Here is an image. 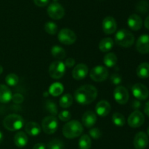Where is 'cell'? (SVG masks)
Here are the masks:
<instances>
[{
    "label": "cell",
    "mask_w": 149,
    "mask_h": 149,
    "mask_svg": "<svg viewBox=\"0 0 149 149\" xmlns=\"http://www.w3.org/2000/svg\"><path fill=\"white\" fill-rule=\"evenodd\" d=\"M89 133H90V137L95 140L99 139L102 135L101 131H100V130L97 127L92 128L90 130V132H89Z\"/></svg>",
    "instance_id": "obj_36"
},
{
    "label": "cell",
    "mask_w": 149,
    "mask_h": 149,
    "mask_svg": "<svg viewBox=\"0 0 149 149\" xmlns=\"http://www.w3.org/2000/svg\"><path fill=\"white\" fill-rule=\"evenodd\" d=\"M132 92L134 97L141 100H146L149 96L148 89L144 84L138 83L132 87Z\"/></svg>",
    "instance_id": "obj_11"
},
{
    "label": "cell",
    "mask_w": 149,
    "mask_h": 149,
    "mask_svg": "<svg viewBox=\"0 0 149 149\" xmlns=\"http://www.w3.org/2000/svg\"><path fill=\"white\" fill-rule=\"evenodd\" d=\"M18 81V77L15 74H10L5 77V82L10 87H14V86L17 85Z\"/></svg>",
    "instance_id": "obj_33"
},
{
    "label": "cell",
    "mask_w": 149,
    "mask_h": 149,
    "mask_svg": "<svg viewBox=\"0 0 149 149\" xmlns=\"http://www.w3.org/2000/svg\"><path fill=\"white\" fill-rule=\"evenodd\" d=\"M136 10L138 13L145 14L148 10V4L146 1H141L137 4Z\"/></svg>",
    "instance_id": "obj_35"
},
{
    "label": "cell",
    "mask_w": 149,
    "mask_h": 149,
    "mask_svg": "<svg viewBox=\"0 0 149 149\" xmlns=\"http://www.w3.org/2000/svg\"><path fill=\"white\" fill-rule=\"evenodd\" d=\"M58 117L63 122H68L71 118V113L68 111H62L58 114Z\"/></svg>",
    "instance_id": "obj_37"
},
{
    "label": "cell",
    "mask_w": 149,
    "mask_h": 149,
    "mask_svg": "<svg viewBox=\"0 0 149 149\" xmlns=\"http://www.w3.org/2000/svg\"><path fill=\"white\" fill-rule=\"evenodd\" d=\"M103 31L106 34H112L114 33L117 28L116 21L111 16H107L105 17L102 23Z\"/></svg>",
    "instance_id": "obj_13"
},
{
    "label": "cell",
    "mask_w": 149,
    "mask_h": 149,
    "mask_svg": "<svg viewBox=\"0 0 149 149\" xmlns=\"http://www.w3.org/2000/svg\"><path fill=\"white\" fill-rule=\"evenodd\" d=\"M116 45L122 47H130L135 42L133 34L126 29H121L116 33L114 37Z\"/></svg>",
    "instance_id": "obj_4"
},
{
    "label": "cell",
    "mask_w": 149,
    "mask_h": 149,
    "mask_svg": "<svg viewBox=\"0 0 149 149\" xmlns=\"http://www.w3.org/2000/svg\"><path fill=\"white\" fill-rule=\"evenodd\" d=\"M51 54L55 58L59 60H63L66 56V52L65 50L61 47L58 45H55L51 49Z\"/></svg>",
    "instance_id": "obj_25"
},
{
    "label": "cell",
    "mask_w": 149,
    "mask_h": 149,
    "mask_svg": "<svg viewBox=\"0 0 149 149\" xmlns=\"http://www.w3.org/2000/svg\"><path fill=\"white\" fill-rule=\"evenodd\" d=\"M75 64V60L72 58H67L66 61L65 62V65L66 67H68V68H71L73 67Z\"/></svg>",
    "instance_id": "obj_41"
},
{
    "label": "cell",
    "mask_w": 149,
    "mask_h": 149,
    "mask_svg": "<svg viewBox=\"0 0 149 149\" xmlns=\"http://www.w3.org/2000/svg\"><path fill=\"white\" fill-rule=\"evenodd\" d=\"M114 41L111 38H104L99 43V49L101 52H109L113 47Z\"/></svg>",
    "instance_id": "obj_23"
},
{
    "label": "cell",
    "mask_w": 149,
    "mask_h": 149,
    "mask_svg": "<svg viewBox=\"0 0 149 149\" xmlns=\"http://www.w3.org/2000/svg\"><path fill=\"white\" fill-rule=\"evenodd\" d=\"M103 63L107 67L112 68V67L115 66L117 63V57L114 53L109 52L105 55L104 58H103Z\"/></svg>",
    "instance_id": "obj_26"
},
{
    "label": "cell",
    "mask_w": 149,
    "mask_h": 149,
    "mask_svg": "<svg viewBox=\"0 0 149 149\" xmlns=\"http://www.w3.org/2000/svg\"><path fill=\"white\" fill-rule=\"evenodd\" d=\"M64 144L61 140L53 139L48 143L47 149H63Z\"/></svg>",
    "instance_id": "obj_34"
},
{
    "label": "cell",
    "mask_w": 149,
    "mask_h": 149,
    "mask_svg": "<svg viewBox=\"0 0 149 149\" xmlns=\"http://www.w3.org/2000/svg\"><path fill=\"white\" fill-rule=\"evenodd\" d=\"M136 49L140 53H149V35L143 34L138 38L136 42Z\"/></svg>",
    "instance_id": "obj_14"
},
{
    "label": "cell",
    "mask_w": 149,
    "mask_h": 149,
    "mask_svg": "<svg viewBox=\"0 0 149 149\" xmlns=\"http://www.w3.org/2000/svg\"><path fill=\"white\" fill-rule=\"evenodd\" d=\"M147 132H148V135H149V127H148V130H147Z\"/></svg>",
    "instance_id": "obj_47"
},
{
    "label": "cell",
    "mask_w": 149,
    "mask_h": 149,
    "mask_svg": "<svg viewBox=\"0 0 149 149\" xmlns=\"http://www.w3.org/2000/svg\"><path fill=\"white\" fill-rule=\"evenodd\" d=\"M112 122L117 127H122L125 124V118L123 116V114L120 113H114L112 116Z\"/></svg>",
    "instance_id": "obj_30"
},
{
    "label": "cell",
    "mask_w": 149,
    "mask_h": 149,
    "mask_svg": "<svg viewBox=\"0 0 149 149\" xmlns=\"http://www.w3.org/2000/svg\"><path fill=\"white\" fill-rule=\"evenodd\" d=\"M144 112L147 116H149V100L146 103L145 108H144Z\"/></svg>",
    "instance_id": "obj_43"
},
{
    "label": "cell",
    "mask_w": 149,
    "mask_h": 149,
    "mask_svg": "<svg viewBox=\"0 0 149 149\" xmlns=\"http://www.w3.org/2000/svg\"><path fill=\"white\" fill-rule=\"evenodd\" d=\"M45 109L47 112L50 113L53 116H56L58 114V106L52 100H47L45 103Z\"/></svg>",
    "instance_id": "obj_31"
},
{
    "label": "cell",
    "mask_w": 149,
    "mask_h": 149,
    "mask_svg": "<svg viewBox=\"0 0 149 149\" xmlns=\"http://www.w3.org/2000/svg\"><path fill=\"white\" fill-rule=\"evenodd\" d=\"M111 81L113 84L118 85V84H119L122 81V78L119 74H113L111 76Z\"/></svg>",
    "instance_id": "obj_38"
},
{
    "label": "cell",
    "mask_w": 149,
    "mask_h": 149,
    "mask_svg": "<svg viewBox=\"0 0 149 149\" xmlns=\"http://www.w3.org/2000/svg\"><path fill=\"white\" fill-rule=\"evenodd\" d=\"M28 137L26 134L23 132H18L15 134L14 137V143L18 148H23L28 143Z\"/></svg>",
    "instance_id": "obj_22"
},
{
    "label": "cell",
    "mask_w": 149,
    "mask_h": 149,
    "mask_svg": "<svg viewBox=\"0 0 149 149\" xmlns=\"http://www.w3.org/2000/svg\"><path fill=\"white\" fill-rule=\"evenodd\" d=\"M145 122V117L142 112L136 110L132 112L129 116L127 119V123L130 127L132 128H138L143 125Z\"/></svg>",
    "instance_id": "obj_10"
},
{
    "label": "cell",
    "mask_w": 149,
    "mask_h": 149,
    "mask_svg": "<svg viewBox=\"0 0 149 149\" xmlns=\"http://www.w3.org/2000/svg\"><path fill=\"white\" fill-rule=\"evenodd\" d=\"M24 125V119L21 116L18 114H10L4 118L3 121V125L7 130L14 131L21 129Z\"/></svg>",
    "instance_id": "obj_3"
},
{
    "label": "cell",
    "mask_w": 149,
    "mask_h": 149,
    "mask_svg": "<svg viewBox=\"0 0 149 149\" xmlns=\"http://www.w3.org/2000/svg\"><path fill=\"white\" fill-rule=\"evenodd\" d=\"M25 130L28 135L31 136H36L41 132V127L39 124L35 122H28L25 127Z\"/></svg>",
    "instance_id": "obj_21"
},
{
    "label": "cell",
    "mask_w": 149,
    "mask_h": 149,
    "mask_svg": "<svg viewBox=\"0 0 149 149\" xmlns=\"http://www.w3.org/2000/svg\"><path fill=\"white\" fill-rule=\"evenodd\" d=\"M97 96V90L91 84H86L77 89L74 93V98L79 104L89 105L93 103Z\"/></svg>",
    "instance_id": "obj_1"
},
{
    "label": "cell",
    "mask_w": 149,
    "mask_h": 149,
    "mask_svg": "<svg viewBox=\"0 0 149 149\" xmlns=\"http://www.w3.org/2000/svg\"><path fill=\"white\" fill-rule=\"evenodd\" d=\"M12 92L10 89L4 84H0V103H7L12 100Z\"/></svg>",
    "instance_id": "obj_20"
},
{
    "label": "cell",
    "mask_w": 149,
    "mask_h": 149,
    "mask_svg": "<svg viewBox=\"0 0 149 149\" xmlns=\"http://www.w3.org/2000/svg\"><path fill=\"white\" fill-rule=\"evenodd\" d=\"M88 67L84 63L76 65L72 71V77L76 80H81L85 78L88 74Z\"/></svg>",
    "instance_id": "obj_16"
},
{
    "label": "cell",
    "mask_w": 149,
    "mask_h": 149,
    "mask_svg": "<svg viewBox=\"0 0 149 149\" xmlns=\"http://www.w3.org/2000/svg\"><path fill=\"white\" fill-rule=\"evenodd\" d=\"M45 30L49 34L55 35L58 31V26L54 22L48 21L45 24Z\"/></svg>",
    "instance_id": "obj_32"
},
{
    "label": "cell",
    "mask_w": 149,
    "mask_h": 149,
    "mask_svg": "<svg viewBox=\"0 0 149 149\" xmlns=\"http://www.w3.org/2000/svg\"><path fill=\"white\" fill-rule=\"evenodd\" d=\"M53 1H55V2H56V1H58V0H53Z\"/></svg>",
    "instance_id": "obj_48"
},
{
    "label": "cell",
    "mask_w": 149,
    "mask_h": 149,
    "mask_svg": "<svg viewBox=\"0 0 149 149\" xmlns=\"http://www.w3.org/2000/svg\"><path fill=\"white\" fill-rule=\"evenodd\" d=\"M33 2L38 7H43L47 5L49 3V0H33Z\"/></svg>",
    "instance_id": "obj_40"
},
{
    "label": "cell",
    "mask_w": 149,
    "mask_h": 149,
    "mask_svg": "<svg viewBox=\"0 0 149 149\" xmlns=\"http://www.w3.org/2000/svg\"><path fill=\"white\" fill-rule=\"evenodd\" d=\"M144 25H145V27L149 30V15L146 18L145 22H144Z\"/></svg>",
    "instance_id": "obj_44"
},
{
    "label": "cell",
    "mask_w": 149,
    "mask_h": 149,
    "mask_svg": "<svg viewBox=\"0 0 149 149\" xmlns=\"http://www.w3.org/2000/svg\"><path fill=\"white\" fill-rule=\"evenodd\" d=\"M90 77L92 79L96 82H101L105 81L109 77L108 69L102 65L94 67L90 73Z\"/></svg>",
    "instance_id": "obj_8"
},
{
    "label": "cell",
    "mask_w": 149,
    "mask_h": 149,
    "mask_svg": "<svg viewBox=\"0 0 149 149\" xmlns=\"http://www.w3.org/2000/svg\"><path fill=\"white\" fill-rule=\"evenodd\" d=\"M83 125L87 128H91L97 122V116L92 111H87L83 114L81 118Z\"/></svg>",
    "instance_id": "obj_18"
},
{
    "label": "cell",
    "mask_w": 149,
    "mask_h": 149,
    "mask_svg": "<svg viewBox=\"0 0 149 149\" xmlns=\"http://www.w3.org/2000/svg\"><path fill=\"white\" fill-rule=\"evenodd\" d=\"M113 97L119 104L124 105L129 100V93L123 86H118L113 91Z\"/></svg>",
    "instance_id": "obj_12"
},
{
    "label": "cell",
    "mask_w": 149,
    "mask_h": 149,
    "mask_svg": "<svg viewBox=\"0 0 149 149\" xmlns=\"http://www.w3.org/2000/svg\"><path fill=\"white\" fill-rule=\"evenodd\" d=\"M137 75L142 79H146L149 77V63H143L140 64L137 68Z\"/></svg>",
    "instance_id": "obj_24"
},
{
    "label": "cell",
    "mask_w": 149,
    "mask_h": 149,
    "mask_svg": "<svg viewBox=\"0 0 149 149\" xmlns=\"http://www.w3.org/2000/svg\"><path fill=\"white\" fill-rule=\"evenodd\" d=\"M58 39L63 45H71L77 41V35L71 29H63L58 33Z\"/></svg>",
    "instance_id": "obj_5"
},
{
    "label": "cell",
    "mask_w": 149,
    "mask_h": 149,
    "mask_svg": "<svg viewBox=\"0 0 149 149\" xmlns=\"http://www.w3.org/2000/svg\"><path fill=\"white\" fill-rule=\"evenodd\" d=\"M127 24L132 31H138L142 27V19L138 15L132 14L128 17Z\"/></svg>",
    "instance_id": "obj_19"
},
{
    "label": "cell",
    "mask_w": 149,
    "mask_h": 149,
    "mask_svg": "<svg viewBox=\"0 0 149 149\" xmlns=\"http://www.w3.org/2000/svg\"><path fill=\"white\" fill-rule=\"evenodd\" d=\"M73 100H74V98L71 94H65L61 97L59 104L63 109H67L72 105Z\"/></svg>",
    "instance_id": "obj_29"
},
{
    "label": "cell",
    "mask_w": 149,
    "mask_h": 149,
    "mask_svg": "<svg viewBox=\"0 0 149 149\" xmlns=\"http://www.w3.org/2000/svg\"><path fill=\"white\" fill-rule=\"evenodd\" d=\"M92 146V141L88 135H81L79 140V149H90Z\"/></svg>",
    "instance_id": "obj_28"
},
{
    "label": "cell",
    "mask_w": 149,
    "mask_h": 149,
    "mask_svg": "<svg viewBox=\"0 0 149 149\" xmlns=\"http://www.w3.org/2000/svg\"><path fill=\"white\" fill-rule=\"evenodd\" d=\"M2 72H3V67L0 65V74H2Z\"/></svg>",
    "instance_id": "obj_46"
},
{
    "label": "cell",
    "mask_w": 149,
    "mask_h": 149,
    "mask_svg": "<svg viewBox=\"0 0 149 149\" xmlns=\"http://www.w3.org/2000/svg\"><path fill=\"white\" fill-rule=\"evenodd\" d=\"M65 72V65L61 61H55L49 67V74L52 79H58L63 77Z\"/></svg>",
    "instance_id": "obj_6"
},
{
    "label": "cell",
    "mask_w": 149,
    "mask_h": 149,
    "mask_svg": "<svg viewBox=\"0 0 149 149\" xmlns=\"http://www.w3.org/2000/svg\"><path fill=\"white\" fill-rule=\"evenodd\" d=\"M58 120L53 116H46L42 120V127L44 132L47 135H52L55 133L58 130Z\"/></svg>",
    "instance_id": "obj_7"
},
{
    "label": "cell",
    "mask_w": 149,
    "mask_h": 149,
    "mask_svg": "<svg viewBox=\"0 0 149 149\" xmlns=\"http://www.w3.org/2000/svg\"><path fill=\"white\" fill-rule=\"evenodd\" d=\"M63 85L62 84H61L59 82H55L53 83L50 86V87L49 89V93L52 96L56 97V96L61 95L63 93Z\"/></svg>",
    "instance_id": "obj_27"
},
{
    "label": "cell",
    "mask_w": 149,
    "mask_h": 149,
    "mask_svg": "<svg viewBox=\"0 0 149 149\" xmlns=\"http://www.w3.org/2000/svg\"><path fill=\"white\" fill-rule=\"evenodd\" d=\"M2 141H3V134H2V132L0 131V143L2 142Z\"/></svg>",
    "instance_id": "obj_45"
},
{
    "label": "cell",
    "mask_w": 149,
    "mask_h": 149,
    "mask_svg": "<svg viewBox=\"0 0 149 149\" xmlns=\"http://www.w3.org/2000/svg\"><path fill=\"white\" fill-rule=\"evenodd\" d=\"M33 149H46V146L42 143H36L33 146Z\"/></svg>",
    "instance_id": "obj_42"
},
{
    "label": "cell",
    "mask_w": 149,
    "mask_h": 149,
    "mask_svg": "<svg viewBox=\"0 0 149 149\" xmlns=\"http://www.w3.org/2000/svg\"><path fill=\"white\" fill-rule=\"evenodd\" d=\"M47 14L54 20H60L63 18L65 15V10L62 5L58 2H52L47 8Z\"/></svg>",
    "instance_id": "obj_9"
},
{
    "label": "cell",
    "mask_w": 149,
    "mask_h": 149,
    "mask_svg": "<svg viewBox=\"0 0 149 149\" xmlns=\"http://www.w3.org/2000/svg\"><path fill=\"white\" fill-rule=\"evenodd\" d=\"M12 100L15 103H17V104H19V103H23V100H24V97L23 95H22L20 93H16V94L13 95V97H12Z\"/></svg>",
    "instance_id": "obj_39"
},
{
    "label": "cell",
    "mask_w": 149,
    "mask_h": 149,
    "mask_svg": "<svg viewBox=\"0 0 149 149\" xmlns=\"http://www.w3.org/2000/svg\"><path fill=\"white\" fill-rule=\"evenodd\" d=\"M136 149H145L148 145V138L144 132H139L135 135L133 141Z\"/></svg>",
    "instance_id": "obj_15"
},
{
    "label": "cell",
    "mask_w": 149,
    "mask_h": 149,
    "mask_svg": "<svg viewBox=\"0 0 149 149\" xmlns=\"http://www.w3.org/2000/svg\"><path fill=\"white\" fill-rule=\"evenodd\" d=\"M111 110V106L110 103L106 100H101L98 102L95 106V111L98 116L105 117L108 116Z\"/></svg>",
    "instance_id": "obj_17"
},
{
    "label": "cell",
    "mask_w": 149,
    "mask_h": 149,
    "mask_svg": "<svg viewBox=\"0 0 149 149\" xmlns=\"http://www.w3.org/2000/svg\"><path fill=\"white\" fill-rule=\"evenodd\" d=\"M83 131L84 128L82 125L77 120L70 121L63 127V134L68 139H73L80 136Z\"/></svg>",
    "instance_id": "obj_2"
}]
</instances>
